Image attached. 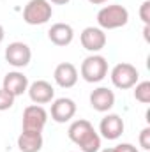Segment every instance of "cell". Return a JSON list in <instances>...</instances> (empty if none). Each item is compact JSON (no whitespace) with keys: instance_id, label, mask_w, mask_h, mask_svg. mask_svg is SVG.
Instances as JSON below:
<instances>
[{"instance_id":"cell-1","label":"cell","mask_w":150,"mask_h":152,"mask_svg":"<svg viewBox=\"0 0 150 152\" xmlns=\"http://www.w3.org/2000/svg\"><path fill=\"white\" fill-rule=\"evenodd\" d=\"M67 134H69V140L74 142L81 152H99V149H101V136H99V133L85 118L74 120L69 126Z\"/></svg>"},{"instance_id":"cell-2","label":"cell","mask_w":150,"mask_h":152,"mask_svg":"<svg viewBox=\"0 0 150 152\" xmlns=\"http://www.w3.org/2000/svg\"><path fill=\"white\" fill-rule=\"evenodd\" d=\"M127 21H129V11L120 4L104 5L97 12V23H99V28L103 30H115V28L125 27Z\"/></svg>"},{"instance_id":"cell-3","label":"cell","mask_w":150,"mask_h":152,"mask_svg":"<svg viewBox=\"0 0 150 152\" xmlns=\"http://www.w3.org/2000/svg\"><path fill=\"white\" fill-rule=\"evenodd\" d=\"M79 75L85 81L88 83H99L103 81L106 75H108V60L103 57V55H90L87 57L83 62H81V67H79Z\"/></svg>"},{"instance_id":"cell-4","label":"cell","mask_w":150,"mask_h":152,"mask_svg":"<svg viewBox=\"0 0 150 152\" xmlns=\"http://www.w3.org/2000/svg\"><path fill=\"white\" fill-rule=\"evenodd\" d=\"M53 7L48 0H30L23 9V21L28 25H44L51 20Z\"/></svg>"},{"instance_id":"cell-5","label":"cell","mask_w":150,"mask_h":152,"mask_svg":"<svg viewBox=\"0 0 150 152\" xmlns=\"http://www.w3.org/2000/svg\"><path fill=\"white\" fill-rule=\"evenodd\" d=\"M110 78H111V83L120 88V90H127V88H133L138 80H140V73L138 69L133 66V64H127V62H120L117 64L110 73Z\"/></svg>"},{"instance_id":"cell-6","label":"cell","mask_w":150,"mask_h":152,"mask_svg":"<svg viewBox=\"0 0 150 152\" xmlns=\"http://www.w3.org/2000/svg\"><path fill=\"white\" fill-rule=\"evenodd\" d=\"M48 122V112L41 104H30L23 110V129L30 133H42Z\"/></svg>"},{"instance_id":"cell-7","label":"cell","mask_w":150,"mask_h":152,"mask_svg":"<svg viewBox=\"0 0 150 152\" xmlns=\"http://www.w3.org/2000/svg\"><path fill=\"white\" fill-rule=\"evenodd\" d=\"M5 60L12 67H18V69L27 67L30 64V60H32V50H30L28 44L14 41L5 48Z\"/></svg>"},{"instance_id":"cell-8","label":"cell","mask_w":150,"mask_h":152,"mask_svg":"<svg viewBox=\"0 0 150 152\" xmlns=\"http://www.w3.org/2000/svg\"><path fill=\"white\" fill-rule=\"evenodd\" d=\"M79 41H81V46L90 51V53H97L101 51L104 46H106V34L103 28L99 27H87L83 28L81 36H79Z\"/></svg>"},{"instance_id":"cell-9","label":"cell","mask_w":150,"mask_h":152,"mask_svg":"<svg viewBox=\"0 0 150 152\" xmlns=\"http://www.w3.org/2000/svg\"><path fill=\"white\" fill-rule=\"evenodd\" d=\"M50 113H51V118L55 122L66 124L76 115V103L69 97H58V99L53 101Z\"/></svg>"},{"instance_id":"cell-10","label":"cell","mask_w":150,"mask_h":152,"mask_svg":"<svg viewBox=\"0 0 150 152\" xmlns=\"http://www.w3.org/2000/svg\"><path fill=\"white\" fill-rule=\"evenodd\" d=\"M30 99L36 103V104H46V103H51L53 97H55V88L51 87V83H48L46 80H37L34 83L28 85L27 88Z\"/></svg>"},{"instance_id":"cell-11","label":"cell","mask_w":150,"mask_h":152,"mask_svg":"<svg viewBox=\"0 0 150 152\" xmlns=\"http://www.w3.org/2000/svg\"><path fill=\"white\" fill-rule=\"evenodd\" d=\"M99 133L106 140H118L124 133V120L120 118V115L108 113L99 124Z\"/></svg>"},{"instance_id":"cell-12","label":"cell","mask_w":150,"mask_h":152,"mask_svg":"<svg viewBox=\"0 0 150 152\" xmlns=\"http://www.w3.org/2000/svg\"><path fill=\"white\" fill-rule=\"evenodd\" d=\"M90 106L95 110V112H110L113 106H115V94L113 90H110L108 87H99L95 90H92L90 94Z\"/></svg>"},{"instance_id":"cell-13","label":"cell","mask_w":150,"mask_h":152,"mask_svg":"<svg viewBox=\"0 0 150 152\" xmlns=\"http://www.w3.org/2000/svg\"><path fill=\"white\" fill-rule=\"evenodd\" d=\"M53 78H55V83L62 88H71L78 83V69H76L74 64L71 62H62L55 67V73H53Z\"/></svg>"},{"instance_id":"cell-14","label":"cell","mask_w":150,"mask_h":152,"mask_svg":"<svg viewBox=\"0 0 150 152\" xmlns=\"http://www.w3.org/2000/svg\"><path fill=\"white\" fill-rule=\"evenodd\" d=\"M28 85H30L28 83V78L23 75V73H20V71L7 73V75L4 76V81H2V88L7 90L9 94H12L14 97L25 94L27 88H28Z\"/></svg>"},{"instance_id":"cell-15","label":"cell","mask_w":150,"mask_h":152,"mask_svg":"<svg viewBox=\"0 0 150 152\" xmlns=\"http://www.w3.org/2000/svg\"><path fill=\"white\" fill-rule=\"evenodd\" d=\"M48 37L55 46H67L74 39V30L69 23H55L50 27Z\"/></svg>"},{"instance_id":"cell-16","label":"cell","mask_w":150,"mask_h":152,"mask_svg":"<svg viewBox=\"0 0 150 152\" xmlns=\"http://www.w3.org/2000/svg\"><path fill=\"white\" fill-rule=\"evenodd\" d=\"M42 133H30V131H21L18 136V147L21 152H39L42 149Z\"/></svg>"},{"instance_id":"cell-17","label":"cell","mask_w":150,"mask_h":152,"mask_svg":"<svg viewBox=\"0 0 150 152\" xmlns=\"http://www.w3.org/2000/svg\"><path fill=\"white\" fill-rule=\"evenodd\" d=\"M134 99L149 104L150 103V81H138L134 85Z\"/></svg>"},{"instance_id":"cell-18","label":"cell","mask_w":150,"mask_h":152,"mask_svg":"<svg viewBox=\"0 0 150 152\" xmlns=\"http://www.w3.org/2000/svg\"><path fill=\"white\" fill-rule=\"evenodd\" d=\"M14 96L12 94H9L7 90H4V88H0V112H5V110H9V108H12V104H14Z\"/></svg>"},{"instance_id":"cell-19","label":"cell","mask_w":150,"mask_h":152,"mask_svg":"<svg viewBox=\"0 0 150 152\" xmlns=\"http://www.w3.org/2000/svg\"><path fill=\"white\" fill-rule=\"evenodd\" d=\"M140 18L145 25H150V0H145L140 7Z\"/></svg>"},{"instance_id":"cell-20","label":"cell","mask_w":150,"mask_h":152,"mask_svg":"<svg viewBox=\"0 0 150 152\" xmlns=\"http://www.w3.org/2000/svg\"><path fill=\"white\" fill-rule=\"evenodd\" d=\"M140 147L147 152L150 151V127H145L140 133Z\"/></svg>"},{"instance_id":"cell-21","label":"cell","mask_w":150,"mask_h":152,"mask_svg":"<svg viewBox=\"0 0 150 152\" xmlns=\"http://www.w3.org/2000/svg\"><path fill=\"white\" fill-rule=\"evenodd\" d=\"M115 152H138V149L131 143H120L115 147Z\"/></svg>"},{"instance_id":"cell-22","label":"cell","mask_w":150,"mask_h":152,"mask_svg":"<svg viewBox=\"0 0 150 152\" xmlns=\"http://www.w3.org/2000/svg\"><path fill=\"white\" fill-rule=\"evenodd\" d=\"M50 4H57V5H66V4H69L71 0H48Z\"/></svg>"},{"instance_id":"cell-23","label":"cell","mask_w":150,"mask_h":152,"mask_svg":"<svg viewBox=\"0 0 150 152\" xmlns=\"http://www.w3.org/2000/svg\"><path fill=\"white\" fill-rule=\"evenodd\" d=\"M90 4H94V5H101V4H106L108 0H88Z\"/></svg>"},{"instance_id":"cell-24","label":"cell","mask_w":150,"mask_h":152,"mask_svg":"<svg viewBox=\"0 0 150 152\" xmlns=\"http://www.w3.org/2000/svg\"><path fill=\"white\" fill-rule=\"evenodd\" d=\"M4 37H5V30H4V27L0 25V42L4 41Z\"/></svg>"},{"instance_id":"cell-25","label":"cell","mask_w":150,"mask_h":152,"mask_svg":"<svg viewBox=\"0 0 150 152\" xmlns=\"http://www.w3.org/2000/svg\"><path fill=\"white\" fill-rule=\"evenodd\" d=\"M101 152H115V147H113V149H103Z\"/></svg>"}]
</instances>
